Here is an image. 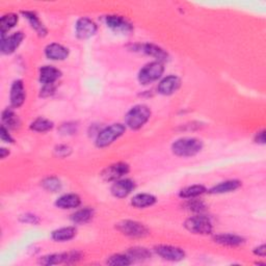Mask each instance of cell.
<instances>
[{"label":"cell","instance_id":"cell-12","mask_svg":"<svg viewBox=\"0 0 266 266\" xmlns=\"http://www.w3.org/2000/svg\"><path fill=\"white\" fill-rule=\"evenodd\" d=\"M181 85V80L178 76L171 75L161 80L158 85V92L161 95L170 96L178 91Z\"/></svg>","mask_w":266,"mask_h":266},{"label":"cell","instance_id":"cell-21","mask_svg":"<svg viewBox=\"0 0 266 266\" xmlns=\"http://www.w3.org/2000/svg\"><path fill=\"white\" fill-rule=\"evenodd\" d=\"M156 203V198L149 193H139L132 198L131 204L136 208H146L154 205Z\"/></svg>","mask_w":266,"mask_h":266},{"label":"cell","instance_id":"cell-23","mask_svg":"<svg viewBox=\"0 0 266 266\" xmlns=\"http://www.w3.org/2000/svg\"><path fill=\"white\" fill-rule=\"evenodd\" d=\"M76 235V229L74 227H64L61 228L52 232V239L59 243H63V241L71 240Z\"/></svg>","mask_w":266,"mask_h":266},{"label":"cell","instance_id":"cell-4","mask_svg":"<svg viewBox=\"0 0 266 266\" xmlns=\"http://www.w3.org/2000/svg\"><path fill=\"white\" fill-rule=\"evenodd\" d=\"M184 227L190 233L201 235L210 234L213 229L211 221L204 215H196L189 217L188 220L185 221Z\"/></svg>","mask_w":266,"mask_h":266},{"label":"cell","instance_id":"cell-5","mask_svg":"<svg viewBox=\"0 0 266 266\" xmlns=\"http://www.w3.org/2000/svg\"><path fill=\"white\" fill-rule=\"evenodd\" d=\"M164 67L163 62L157 61L150 62L140 71L139 82L144 85L154 82L164 74Z\"/></svg>","mask_w":266,"mask_h":266},{"label":"cell","instance_id":"cell-8","mask_svg":"<svg viewBox=\"0 0 266 266\" xmlns=\"http://www.w3.org/2000/svg\"><path fill=\"white\" fill-rule=\"evenodd\" d=\"M129 173V165L125 163H118L107 166L101 174L103 180L117 181Z\"/></svg>","mask_w":266,"mask_h":266},{"label":"cell","instance_id":"cell-19","mask_svg":"<svg viewBox=\"0 0 266 266\" xmlns=\"http://www.w3.org/2000/svg\"><path fill=\"white\" fill-rule=\"evenodd\" d=\"M80 203H82V200L77 195H75V193H68V195H63L59 198L55 202V205L61 209H73L77 208Z\"/></svg>","mask_w":266,"mask_h":266},{"label":"cell","instance_id":"cell-25","mask_svg":"<svg viewBox=\"0 0 266 266\" xmlns=\"http://www.w3.org/2000/svg\"><path fill=\"white\" fill-rule=\"evenodd\" d=\"M206 191L207 189L203 185H192V186L183 188L180 191L179 196L183 199H195L201 195H203Z\"/></svg>","mask_w":266,"mask_h":266},{"label":"cell","instance_id":"cell-37","mask_svg":"<svg viewBox=\"0 0 266 266\" xmlns=\"http://www.w3.org/2000/svg\"><path fill=\"white\" fill-rule=\"evenodd\" d=\"M56 153H58L59 156H68L69 153L71 152L70 148L67 147V146H59L58 148H56Z\"/></svg>","mask_w":266,"mask_h":266},{"label":"cell","instance_id":"cell-24","mask_svg":"<svg viewBox=\"0 0 266 266\" xmlns=\"http://www.w3.org/2000/svg\"><path fill=\"white\" fill-rule=\"evenodd\" d=\"M2 122L3 126L7 129H16L20 126V120L18 116L12 109L9 108L2 112Z\"/></svg>","mask_w":266,"mask_h":266},{"label":"cell","instance_id":"cell-17","mask_svg":"<svg viewBox=\"0 0 266 266\" xmlns=\"http://www.w3.org/2000/svg\"><path fill=\"white\" fill-rule=\"evenodd\" d=\"M214 243L225 246H238L245 243V239L235 234H217L213 237Z\"/></svg>","mask_w":266,"mask_h":266},{"label":"cell","instance_id":"cell-34","mask_svg":"<svg viewBox=\"0 0 266 266\" xmlns=\"http://www.w3.org/2000/svg\"><path fill=\"white\" fill-rule=\"evenodd\" d=\"M0 136H1V140L4 143H14V139L9 133V129H6L3 125L1 126V131H0Z\"/></svg>","mask_w":266,"mask_h":266},{"label":"cell","instance_id":"cell-31","mask_svg":"<svg viewBox=\"0 0 266 266\" xmlns=\"http://www.w3.org/2000/svg\"><path fill=\"white\" fill-rule=\"evenodd\" d=\"M42 185L46 190L50 192H58L61 188V182L55 177H49V178L45 179Z\"/></svg>","mask_w":266,"mask_h":266},{"label":"cell","instance_id":"cell-9","mask_svg":"<svg viewBox=\"0 0 266 266\" xmlns=\"http://www.w3.org/2000/svg\"><path fill=\"white\" fill-rule=\"evenodd\" d=\"M24 39V35L21 31L15 32L10 37L1 38V43H0V50L3 54H11L15 52V50L20 46Z\"/></svg>","mask_w":266,"mask_h":266},{"label":"cell","instance_id":"cell-11","mask_svg":"<svg viewBox=\"0 0 266 266\" xmlns=\"http://www.w3.org/2000/svg\"><path fill=\"white\" fill-rule=\"evenodd\" d=\"M97 32V25L96 23L88 19V18H82L79 19L76 23V35L79 39H88L93 37Z\"/></svg>","mask_w":266,"mask_h":266},{"label":"cell","instance_id":"cell-26","mask_svg":"<svg viewBox=\"0 0 266 266\" xmlns=\"http://www.w3.org/2000/svg\"><path fill=\"white\" fill-rule=\"evenodd\" d=\"M94 215V211L90 208L80 209L71 215V221L74 224H85L92 220Z\"/></svg>","mask_w":266,"mask_h":266},{"label":"cell","instance_id":"cell-7","mask_svg":"<svg viewBox=\"0 0 266 266\" xmlns=\"http://www.w3.org/2000/svg\"><path fill=\"white\" fill-rule=\"evenodd\" d=\"M155 252L160 256L161 258H164V260L167 261H181L184 259L185 253L182 248L173 246H165V245H160L155 247Z\"/></svg>","mask_w":266,"mask_h":266},{"label":"cell","instance_id":"cell-13","mask_svg":"<svg viewBox=\"0 0 266 266\" xmlns=\"http://www.w3.org/2000/svg\"><path fill=\"white\" fill-rule=\"evenodd\" d=\"M25 101V88L22 80H16L11 87V104L15 108L20 107Z\"/></svg>","mask_w":266,"mask_h":266},{"label":"cell","instance_id":"cell-28","mask_svg":"<svg viewBox=\"0 0 266 266\" xmlns=\"http://www.w3.org/2000/svg\"><path fill=\"white\" fill-rule=\"evenodd\" d=\"M127 255L131 261H143L151 257V253L144 247H132L127 252Z\"/></svg>","mask_w":266,"mask_h":266},{"label":"cell","instance_id":"cell-33","mask_svg":"<svg viewBox=\"0 0 266 266\" xmlns=\"http://www.w3.org/2000/svg\"><path fill=\"white\" fill-rule=\"evenodd\" d=\"M185 207H186L188 210L193 211V212H202L205 210V208H206L204 202H202V201L193 200V199L188 200L187 202L185 203Z\"/></svg>","mask_w":266,"mask_h":266},{"label":"cell","instance_id":"cell-15","mask_svg":"<svg viewBox=\"0 0 266 266\" xmlns=\"http://www.w3.org/2000/svg\"><path fill=\"white\" fill-rule=\"evenodd\" d=\"M45 54L47 56V59H49L51 61H63L68 58L69 51L67 48L63 47L62 45L53 43L46 47Z\"/></svg>","mask_w":266,"mask_h":266},{"label":"cell","instance_id":"cell-18","mask_svg":"<svg viewBox=\"0 0 266 266\" xmlns=\"http://www.w3.org/2000/svg\"><path fill=\"white\" fill-rule=\"evenodd\" d=\"M241 186V182L238 180H229L225 181L220 184L215 185L208 192L211 193V195H222V193H228L231 191H234L238 189Z\"/></svg>","mask_w":266,"mask_h":266},{"label":"cell","instance_id":"cell-39","mask_svg":"<svg viewBox=\"0 0 266 266\" xmlns=\"http://www.w3.org/2000/svg\"><path fill=\"white\" fill-rule=\"evenodd\" d=\"M254 254L259 256V257H265L266 255V246L265 245H261L260 246H258L254 249Z\"/></svg>","mask_w":266,"mask_h":266},{"label":"cell","instance_id":"cell-27","mask_svg":"<svg viewBox=\"0 0 266 266\" xmlns=\"http://www.w3.org/2000/svg\"><path fill=\"white\" fill-rule=\"evenodd\" d=\"M18 22V16L15 14L4 15L0 21V27H1V38L4 37L7 31L11 30Z\"/></svg>","mask_w":266,"mask_h":266},{"label":"cell","instance_id":"cell-16","mask_svg":"<svg viewBox=\"0 0 266 266\" xmlns=\"http://www.w3.org/2000/svg\"><path fill=\"white\" fill-rule=\"evenodd\" d=\"M61 73L59 69L52 66H45L40 70V82L44 85L54 84L56 80L61 77Z\"/></svg>","mask_w":266,"mask_h":266},{"label":"cell","instance_id":"cell-29","mask_svg":"<svg viewBox=\"0 0 266 266\" xmlns=\"http://www.w3.org/2000/svg\"><path fill=\"white\" fill-rule=\"evenodd\" d=\"M30 128L37 132H47L53 128V123L47 119L39 118L31 123Z\"/></svg>","mask_w":266,"mask_h":266},{"label":"cell","instance_id":"cell-40","mask_svg":"<svg viewBox=\"0 0 266 266\" xmlns=\"http://www.w3.org/2000/svg\"><path fill=\"white\" fill-rule=\"evenodd\" d=\"M9 154H10L9 150H6V149H4V148H2L1 150H0V155H1V158H2V159L5 158L6 155H9Z\"/></svg>","mask_w":266,"mask_h":266},{"label":"cell","instance_id":"cell-6","mask_svg":"<svg viewBox=\"0 0 266 266\" xmlns=\"http://www.w3.org/2000/svg\"><path fill=\"white\" fill-rule=\"evenodd\" d=\"M117 229L122 234L131 238H143L149 234L148 229L141 223L134 221H123L117 224Z\"/></svg>","mask_w":266,"mask_h":266},{"label":"cell","instance_id":"cell-10","mask_svg":"<svg viewBox=\"0 0 266 266\" xmlns=\"http://www.w3.org/2000/svg\"><path fill=\"white\" fill-rule=\"evenodd\" d=\"M135 183L130 179H119L115 181L111 186V193L116 198L122 199L126 198L128 195L134 190Z\"/></svg>","mask_w":266,"mask_h":266},{"label":"cell","instance_id":"cell-2","mask_svg":"<svg viewBox=\"0 0 266 266\" xmlns=\"http://www.w3.org/2000/svg\"><path fill=\"white\" fill-rule=\"evenodd\" d=\"M150 117L151 110L149 107L140 104V105H135L128 111L125 118V123L129 128L138 130L148 122Z\"/></svg>","mask_w":266,"mask_h":266},{"label":"cell","instance_id":"cell-1","mask_svg":"<svg viewBox=\"0 0 266 266\" xmlns=\"http://www.w3.org/2000/svg\"><path fill=\"white\" fill-rule=\"evenodd\" d=\"M203 149V143L195 138H184L176 141L172 150L173 153L180 157H191L197 155Z\"/></svg>","mask_w":266,"mask_h":266},{"label":"cell","instance_id":"cell-22","mask_svg":"<svg viewBox=\"0 0 266 266\" xmlns=\"http://www.w3.org/2000/svg\"><path fill=\"white\" fill-rule=\"evenodd\" d=\"M22 14L24 15V17H25L28 20V22H29V24L31 25V27L38 32L39 36L45 37L47 35L46 27L44 26V24L41 21H40L39 17H38V16L35 13H32V12H23Z\"/></svg>","mask_w":266,"mask_h":266},{"label":"cell","instance_id":"cell-32","mask_svg":"<svg viewBox=\"0 0 266 266\" xmlns=\"http://www.w3.org/2000/svg\"><path fill=\"white\" fill-rule=\"evenodd\" d=\"M131 263H132V261L127 254L126 255H122V254L114 255V256L109 257L108 260H107V264H109V265H130Z\"/></svg>","mask_w":266,"mask_h":266},{"label":"cell","instance_id":"cell-14","mask_svg":"<svg viewBox=\"0 0 266 266\" xmlns=\"http://www.w3.org/2000/svg\"><path fill=\"white\" fill-rule=\"evenodd\" d=\"M106 24L107 26L110 27L112 30L116 32H122V34H126L132 30L131 24L127 22L123 17L121 16H107L106 17Z\"/></svg>","mask_w":266,"mask_h":266},{"label":"cell","instance_id":"cell-38","mask_svg":"<svg viewBox=\"0 0 266 266\" xmlns=\"http://www.w3.org/2000/svg\"><path fill=\"white\" fill-rule=\"evenodd\" d=\"M265 130H262L260 132H258L256 134V138H255V142L257 143H260V144H264L265 143Z\"/></svg>","mask_w":266,"mask_h":266},{"label":"cell","instance_id":"cell-30","mask_svg":"<svg viewBox=\"0 0 266 266\" xmlns=\"http://www.w3.org/2000/svg\"><path fill=\"white\" fill-rule=\"evenodd\" d=\"M64 253L63 254H52V255H47L42 257L40 259V263L42 265H56V264H61L64 263Z\"/></svg>","mask_w":266,"mask_h":266},{"label":"cell","instance_id":"cell-20","mask_svg":"<svg viewBox=\"0 0 266 266\" xmlns=\"http://www.w3.org/2000/svg\"><path fill=\"white\" fill-rule=\"evenodd\" d=\"M142 51L143 53H146L150 56H152V58H154L157 60V61H167L168 59V54L166 53V51H164L163 48H160L159 46L157 45H154V44H144L143 47H142Z\"/></svg>","mask_w":266,"mask_h":266},{"label":"cell","instance_id":"cell-3","mask_svg":"<svg viewBox=\"0 0 266 266\" xmlns=\"http://www.w3.org/2000/svg\"><path fill=\"white\" fill-rule=\"evenodd\" d=\"M126 130V127L123 124H112L109 127L103 129L99 132L96 139V144L99 148H105L111 144L116 140L121 138Z\"/></svg>","mask_w":266,"mask_h":266},{"label":"cell","instance_id":"cell-35","mask_svg":"<svg viewBox=\"0 0 266 266\" xmlns=\"http://www.w3.org/2000/svg\"><path fill=\"white\" fill-rule=\"evenodd\" d=\"M21 222L25 223V224H30V225H36L39 223V219L36 215L32 214H25L21 216Z\"/></svg>","mask_w":266,"mask_h":266},{"label":"cell","instance_id":"cell-36","mask_svg":"<svg viewBox=\"0 0 266 266\" xmlns=\"http://www.w3.org/2000/svg\"><path fill=\"white\" fill-rule=\"evenodd\" d=\"M54 91H55L54 84H46V85H44L43 90H41V96H43V97L50 96L54 93Z\"/></svg>","mask_w":266,"mask_h":266}]
</instances>
